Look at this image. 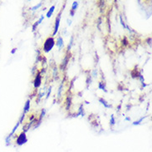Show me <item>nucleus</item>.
I'll return each mask as SVG.
<instances>
[{"instance_id": "nucleus-1", "label": "nucleus", "mask_w": 152, "mask_h": 152, "mask_svg": "<svg viewBox=\"0 0 152 152\" xmlns=\"http://www.w3.org/2000/svg\"><path fill=\"white\" fill-rule=\"evenodd\" d=\"M54 45H55V40L53 37L47 38V40L43 44V51L45 53H49L51 50L53 48Z\"/></svg>"}, {"instance_id": "nucleus-2", "label": "nucleus", "mask_w": 152, "mask_h": 152, "mask_svg": "<svg viewBox=\"0 0 152 152\" xmlns=\"http://www.w3.org/2000/svg\"><path fill=\"white\" fill-rule=\"evenodd\" d=\"M60 21H61V15H58V18H56V22H55V27H54V31L53 35L55 36L57 33L58 32V29H59V26H60Z\"/></svg>"}, {"instance_id": "nucleus-3", "label": "nucleus", "mask_w": 152, "mask_h": 152, "mask_svg": "<svg viewBox=\"0 0 152 152\" xmlns=\"http://www.w3.org/2000/svg\"><path fill=\"white\" fill-rule=\"evenodd\" d=\"M42 82V76L40 74H37V77H35L34 82H33V86L35 88H38L40 85H41Z\"/></svg>"}, {"instance_id": "nucleus-4", "label": "nucleus", "mask_w": 152, "mask_h": 152, "mask_svg": "<svg viewBox=\"0 0 152 152\" xmlns=\"http://www.w3.org/2000/svg\"><path fill=\"white\" fill-rule=\"evenodd\" d=\"M55 43L57 44V47L59 50H62V48L64 47V42H63V38L62 37H58L57 38V41L55 42Z\"/></svg>"}, {"instance_id": "nucleus-5", "label": "nucleus", "mask_w": 152, "mask_h": 152, "mask_svg": "<svg viewBox=\"0 0 152 152\" xmlns=\"http://www.w3.org/2000/svg\"><path fill=\"white\" fill-rule=\"evenodd\" d=\"M26 141H27V137H26L25 133H22L20 136H19V137L18 138V140H17V142H18V145L24 144Z\"/></svg>"}, {"instance_id": "nucleus-6", "label": "nucleus", "mask_w": 152, "mask_h": 152, "mask_svg": "<svg viewBox=\"0 0 152 152\" xmlns=\"http://www.w3.org/2000/svg\"><path fill=\"white\" fill-rule=\"evenodd\" d=\"M54 10H55V5H53V6H52V7H51V8L48 9V12H47V15H46V16H47V18H51V17H52V15L53 14Z\"/></svg>"}, {"instance_id": "nucleus-7", "label": "nucleus", "mask_w": 152, "mask_h": 152, "mask_svg": "<svg viewBox=\"0 0 152 152\" xmlns=\"http://www.w3.org/2000/svg\"><path fill=\"white\" fill-rule=\"evenodd\" d=\"M99 102L102 103V104L103 106L106 107V108H110V107H111V105H110V104H108V103H107V102H106V101H105V100H104L103 98L99 99Z\"/></svg>"}, {"instance_id": "nucleus-8", "label": "nucleus", "mask_w": 152, "mask_h": 152, "mask_svg": "<svg viewBox=\"0 0 152 152\" xmlns=\"http://www.w3.org/2000/svg\"><path fill=\"white\" fill-rule=\"evenodd\" d=\"M47 90H48V89L46 88V86H44L43 88H42L41 90H40V92H39V96H40V98H41V97H42V96H43L46 94Z\"/></svg>"}, {"instance_id": "nucleus-9", "label": "nucleus", "mask_w": 152, "mask_h": 152, "mask_svg": "<svg viewBox=\"0 0 152 152\" xmlns=\"http://www.w3.org/2000/svg\"><path fill=\"white\" fill-rule=\"evenodd\" d=\"M29 108H30V101L28 100V101H27V102H26V104H25L24 113H27V112L29 111Z\"/></svg>"}, {"instance_id": "nucleus-10", "label": "nucleus", "mask_w": 152, "mask_h": 152, "mask_svg": "<svg viewBox=\"0 0 152 152\" xmlns=\"http://www.w3.org/2000/svg\"><path fill=\"white\" fill-rule=\"evenodd\" d=\"M42 3L40 2L38 4H37V5H35V6L32 7V8H30V10H32V11H36V10H37V9L40 8V7H42Z\"/></svg>"}, {"instance_id": "nucleus-11", "label": "nucleus", "mask_w": 152, "mask_h": 152, "mask_svg": "<svg viewBox=\"0 0 152 152\" xmlns=\"http://www.w3.org/2000/svg\"><path fill=\"white\" fill-rule=\"evenodd\" d=\"M78 8V3L77 2H73L72 3V11H73V12H75L77 9Z\"/></svg>"}, {"instance_id": "nucleus-12", "label": "nucleus", "mask_w": 152, "mask_h": 152, "mask_svg": "<svg viewBox=\"0 0 152 152\" xmlns=\"http://www.w3.org/2000/svg\"><path fill=\"white\" fill-rule=\"evenodd\" d=\"M99 89H101V90L105 91L106 92H107V88H106V86H105V84L103 83V82H99V85H98Z\"/></svg>"}, {"instance_id": "nucleus-13", "label": "nucleus", "mask_w": 152, "mask_h": 152, "mask_svg": "<svg viewBox=\"0 0 152 152\" xmlns=\"http://www.w3.org/2000/svg\"><path fill=\"white\" fill-rule=\"evenodd\" d=\"M72 44H73V37L72 36V37H71L70 42H69V44H68V46H67V52H69V51H70L71 48H72Z\"/></svg>"}, {"instance_id": "nucleus-14", "label": "nucleus", "mask_w": 152, "mask_h": 152, "mask_svg": "<svg viewBox=\"0 0 152 152\" xmlns=\"http://www.w3.org/2000/svg\"><path fill=\"white\" fill-rule=\"evenodd\" d=\"M62 87H63V84H61L60 86H59V88H58V97H61V96H62Z\"/></svg>"}, {"instance_id": "nucleus-15", "label": "nucleus", "mask_w": 152, "mask_h": 152, "mask_svg": "<svg viewBox=\"0 0 152 152\" xmlns=\"http://www.w3.org/2000/svg\"><path fill=\"white\" fill-rule=\"evenodd\" d=\"M145 117H146V116H144V117H140V119L138 120V121H134V122H133V125H134V126H136V125H140V124L141 123V121H143V120H144Z\"/></svg>"}, {"instance_id": "nucleus-16", "label": "nucleus", "mask_w": 152, "mask_h": 152, "mask_svg": "<svg viewBox=\"0 0 152 152\" xmlns=\"http://www.w3.org/2000/svg\"><path fill=\"white\" fill-rule=\"evenodd\" d=\"M115 124V116H114V115H111V119H110V125H111V126H114Z\"/></svg>"}, {"instance_id": "nucleus-17", "label": "nucleus", "mask_w": 152, "mask_h": 152, "mask_svg": "<svg viewBox=\"0 0 152 152\" xmlns=\"http://www.w3.org/2000/svg\"><path fill=\"white\" fill-rule=\"evenodd\" d=\"M120 22H121V26L123 27L124 28H126V24L125 23V22H124L123 18H122V16H121V15H120Z\"/></svg>"}, {"instance_id": "nucleus-18", "label": "nucleus", "mask_w": 152, "mask_h": 152, "mask_svg": "<svg viewBox=\"0 0 152 152\" xmlns=\"http://www.w3.org/2000/svg\"><path fill=\"white\" fill-rule=\"evenodd\" d=\"M67 57H65L64 58V60L62 61V67H65V66L66 65V63H67Z\"/></svg>"}, {"instance_id": "nucleus-19", "label": "nucleus", "mask_w": 152, "mask_h": 152, "mask_svg": "<svg viewBox=\"0 0 152 152\" xmlns=\"http://www.w3.org/2000/svg\"><path fill=\"white\" fill-rule=\"evenodd\" d=\"M51 91H52V86H49V87H48V93H47V96H46V98H47V99L49 97Z\"/></svg>"}, {"instance_id": "nucleus-20", "label": "nucleus", "mask_w": 152, "mask_h": 152, "mask_svg": "<svg viewBox=\"0 0 152 152\" xmlns=\"http://www.w3.org/2000/svg\"><path fill=\"white\" fill-rule=\"evenodd\" d=\"M45 114H46V110L45 109H43V110L42 111V114H41V116H40V120H39V121H41V120L42 119V117H44Z\"/></svg>"}, {"instance_id": "nucleus-21", "label": "nucleus", "mask_w": 152, "mask_h": 152, "mask_svg": "<svg viewBox=\"0 0 152 152\" xmlns=\"http://www.w3.org/2000/svg\"><path fill=\"white\" fill-rule=\"evenodd\" d=\"M57 75H58V68L55 67L53 69V77L56 78L57 77Z\"/></svg>"}, {"instance_id": "nucleus-22", "label": "nucleus", "mask_w": 152, "mask_h": 152, "mask_svg": "<svg viewBox=\"0 0 152 152\" xmlns=\"http://www.w3.org/2000/svg\"><path fill=\"white\" fill-rule=\"evenodd\" d=\"M43 19H44V16H43V15H41V17H40V18H39V20L37 21V23H38V24H40V23H42V22L43 21Z\"/></svg>"}, {"instance_id": "nucleus-23", "label": "nucleus", "mask_w": 152, "mask_h": 152, "mask_svg": "<svg viewBox=\"0 0 152 152\" xmlns=\"http://www.w3.org/2000/svg\"><path fill=\"white\" fill-rule=\"evenodd\" d=\"M37 25H38L37 22H36V23H35L33 24V32H34V31L36 30V27H37Z\"/></svg>"}, {"instance_id": "nucleus-24", "label": "nucleus", "mask_w": 152, "mask_h": 152, "mask_svg": "<svg viewBox=\"0 0 152 152\" xmlns=\"http://www.w3.org/2000/svg\"><path fill=\"white\" fill-rule=\"evenodd\" d=\"M96 75H97V72H96V70L95 69V70L92 72V76H93L94 77H96Z\"/></svg>"}, {"instance_id": "nucleus-25", "label": "nucleus", "mask_w": 152, "mask_h": 152, "mask_svg": "<svg viewBox=\"0 0 152 152\" xmlns=\"http://www.w3.org/2000/svg\"><path fill=\"white\" fill-rule=\"evenodd\" d=\"M67 25H68V26L72 25V20H70V19H67Z\"/></svg>"}, {"instance_id": "nucleus-26", "label": "nucleus", "mask_w": 152, "mask_h": 152, "mask_svg": "<svg viewBox=\"0 0 152 152\" xmlns=\"http://www.w3.org/2000/svg\"><path fill=\"white\" fill-rule=\"evenodd\" d=\"M125 121H131V117H129V116H126V117L125 118Z\"/></svg>"}, {"instance_id": "nucleus-27", "label": "nucleus", "mask_w": 152, "mask_h": 152, "mask_svg": "<svg viewBox=\"0 0 152 152\" xmlns=\"http://www.w3.org/2000/svg\"><path fill=\"white\" fill-rule=\"evenodd\" d=\"M70 14H71V16H74V14H75V12H73V11H72V10H71L70 11Z\"/></svg>"}, {"instance_id": "nucleus-28", "label": "nucleus", "mask_w": 152, "mask_h": 152, "mask_svg": "<svg viewBox=\"0 0 152 152\" xmlns=\"http://www.w3.org/2000/svg\"><path fill=\"white\" fill-rule=\"evenodd\" d=\"M16 48H14V50H12V53H15V51H16Z\"/></svg>"}]
</instances>
